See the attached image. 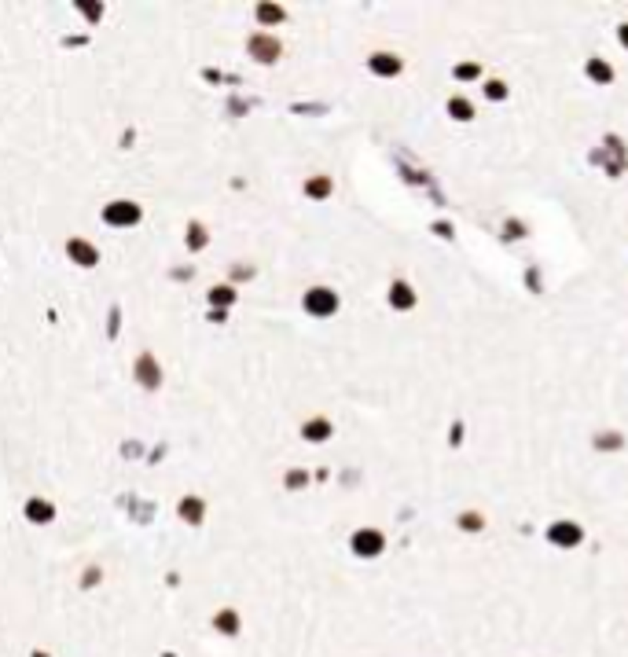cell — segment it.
<instances>
[{
    "mask_svg": "<svg viewBox=\"0 0 628 657\" xmlns=\"http://www.w3.org/2000/svg\"><path fill=\"white\" fill-rule=\"evenodd\" d=\"M136 217H140V210H136V206H129V202L107 206V220H118L122 228H125V224H136Z\"/></svg>",
    "mask_w": 628,
    "mask_h": 657,
    "instance_id": "obj_1",
    "label": "cell"
},
{
    "mask_svg": "<svg viewBox=\"0 0 628 657\" xmlns=\"http://www.w3.org/2000/svg\"><path fill=\"white\" fill-rule=\"evenodd\" d=\"M70 253H74V261H77V265H96V246H92V243H81V239H74V243H70Z\"/></svg>",
    "mask_w": 628,
    "mask_h": 657,
    "instance_id": "obj_2",
    "label": "cell"
},
{
    "mask_svg": "<svg viewBox=\"0 0 628 657\" xmlns=\"http://www.w3.org/2000/svg\"><path fill=\"white\" fill-rule=\"evenodd\" d=\"M26 515L34 518V522H48V518L55 515V510L48 507V503H41V500H30V503H26Z\"/></svg>",
    "mask_w": 628,
    "mask_h": 657,
    "instance_id": "obj_3",
    "label": "cell"
}]
</instances>
